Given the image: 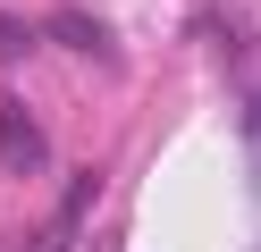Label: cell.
I'll return each instance as SVG.
<instances>
[{
	"instance_id": "cell-2",
	"label": "cell",
	"mask_w": 261,
	"mask_h": 252,
	"mask_svg": "<svg viewBox=\"0 0 261 252\" xmlns=\"http://www.w3.org/2000/svg\"><path fill=\"white\" fill-rule=\"evenodd\" d=\"M51 34H59V42H76L85 59H110V50H118L101 25H93V17H76V9H68V17H51Z\"/></svg>"
},
{
	"instance_id": "cell-1",
	"label": "cell",
	"mask_w": 261,
	"mask_h": 252,
	"mask_svg": "<svg viewBox=\"0 0 261 252\" xmlns=\"http://www.w3.org/2000/svg\"><path fill=\"white\" fill-rule=\"evenodd\" d=\"M0 151H9L17 168L42 160V134H34V118H25V101H0Z\"/></svg>"
},
{
	"instance_id": "cell-3",
	"label": "cell",
	"mask_w": 261,
	"mask_h": 252,
	"mask_svg": "<svg viewBox=\"0 0 261 252\" xmlns=\"http://www.w3.org/2000/svg\"><path fill=\"white\" fill-rule=\"evenodd\" d=\"M0 50H25V34H17V25H0Z\"/></svg>"
}]
</instances>
